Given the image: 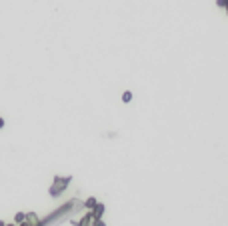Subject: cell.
<instances>
[{
	"mask_svg": "<svg viewBox=\"0 0 228 226\" xmlns=\"http://www.w3.org/2000/svg\"><path fill=\"white\" fill-rule=\"evenodd\" d=\"M0 226H4V222H0Z\"/></svg>",
	"mask_w": 228,
	"mask_h": 226,
	"instance_id": "cell-9",
	"label": "cell"
},
{
	"mask_svg": "<svg viewBox=\"0 0 228 226\" xmlns=\"http://www.w3.org/2000/svg\"><path fill=\"white\" fill-rule=\"evenodd\" d=\"M218 6H222V8H224V6H226V0H218Z\"/></svg>",
	"mask_w": 228,
	"mask_h": 226,
	"instance_id": "cell-7",
	"label": "cell"
},
{
	"mask_svg": "<svg viewBox=\"0 0 228 226\" xmlns=\"http://www.w3.org/2000/svg\"><path fill=\"white\" fill-rule=\"evenodd\" d=\"M122 100H124V102H130V100H132V92H124L122 94Z\"/></svg>",
	"mask_w": 228,
	"mask_h": 226,
	"instance_id": "cell-5",
	"label": "cell"
},
{
	"mask_svg": "<svg viewBox=\"0 0 228 226\" xmlns=\"http://www.w3.org/2000/svg\"><path fill=\"white\" fill-rule=\"evenodd\" d=\"M2 126H4V120H2V118H0V128H2Z\"/></svg>",
	"mask_w": 228,
	"mask_h": 226,
	"instance_id": "cell-8",
	"label": "cell"
},
{
	"mask_svg": "<svg viewBox=\"0 0 228 226\" xmlns=\"http://www.w3.org/2000/svg\"><path fill=\"white\" fill-rule=\"evenodd\" d=\"M24 218H26V214H24V212H18V214H16V218H14V220H16L18 224H20V222L24 220Z\"/></svg>",
	"mask_w": 228,
	"mask_h": 226,
	"instance_id": "cell-6",
	"label": "cell"
},
{
	"mask_svg": "<svg viewBox=\"0 0 228 226\" xmlns=\"http://www.w3.org/2000/svg\"><path fill=\"white\" fill-rule=\"evenodd\" d=\"M96 214H94V212H90V214H86V216L84 218H82V220L80 222H78V226H94V220H96Z\"/></svg>",
	"mask_w": 228,
	"mask_h": 226,
	"instance_id": "cell-2",
	"label": "cell"
},
{
	"mask_svg": "<svg viewBox=\"0 0 228 226\" xmlns=\"http://www.w3.org/2000/svg\"><path fill=\"white\" fill-rule=\"evenodd\" d=\"M94 204H96V198H88V200L84 202V206H86V208H94Z\"/></svg>",
	"mask_w": 228,
	"mask_h": 226,
	"instance_id": "cell-4",
	"label": "cell"
},
{
	"mask_svg": "<svg viewBox=\"0 0 228 226\" xmlns=\"http://www.w3.org/2000/svg\"><path fill=\"white\" fill-rule=\"evenodd\" d=\"M102 212H104V204H98V202H96V204H94V214H96V216L100 218V216H102Z\"/></svg>",
	"mask_w": 228,
	"mask_h": 226,
	"instance_id": "cell-3",
	"label": "cell"
},
{
	"mask_svg": "<svg viewBox=\"0 0 228 226\" xmlns=\"http://www.w3.org/2000/svg\"><path fill=\"white\" fill-rule=\"evenodd\" d=\"M68 182H70V176H68V178H60V176H56L54 184H52V188H50V194H52V196H58L60 192L68 186Z\"/></svg>",
	"mask_w": 228,
	"mask_h": 226,
	"instance_id": "cell-1",
	"label": "cell"
}]
</instances>
